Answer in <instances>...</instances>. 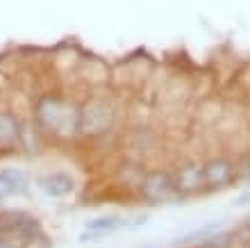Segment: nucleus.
<instances>
[{
    "label": "nucleus",
    "mask_w": 250,
    "mask_h": 248,
    "mask_svg": "<svg viewBox=\"0 0 250 248\" xmlns=\"http://www.w3.org/2000/svg\"><path fill=\"white\" fill-rule=\"evenodd\" d=\"M134 191L146 205H155V207L180 201L171 169H162V166L159 169H144Z\"/></svg>",
    "instance_id": "obj_3"
},
{
    "label": "nucleus",
    "mask_w": 250,
    "mask_h": 248,
    "mask_svg": "<svg viewBox=\"0 0 250 248\" xmlns=\"http://www.w3.org/2000/svg\"><path fill=\"white\" fill-rule=\"evenodd\" d=\"M7 225L16 248H27L43 239V225L34 214L23 209H7Z\"/></svg>",
    "instance_id": "obj_4"
},
{
    "label": "nucleus",
    "mask_w": 250,
    "mask_h": 248,
    "mask_svg": "<svg viewBox=\"0 0 250 248\" xmlns=\"http://www.w3.org/2000/svg\"><path fill=\"white\" fill-rule=\"evenodd\" d=\"M171 173H173V182H175V191H178L180 201L196 196V194H205L203 162H198V159H185V162L178 164Z\"/></svg>",
    "instance_id": "obj_6"
},
{
    "label": "nucleus",
    "mask_w": 250,
    "mask_h": 248,
    "mask_svg": "<svg viewBox=\"0 0 250 248\" xmlns=\"http://www.w3.org/2000/svg\"><path fill=\"white\" fill-rule=\"evenodd\" d=\"M116 125V105L112 98L93 93L89 98L80 100V118H78V139L98 141L105 139Z\"/></svg>",
    "instance_id": "obj_2"
},
{
    "label": "nucleus",
    "mask_w": 250,
    "mask_h": 248,
    "mask_svg": "<svg viewBox=\"0 0 250 248\" xmlns=\"http://www.w3.org/2000/svg\"><path fill=\"white\" fill-rule=\"evenodd\" d=\"M246 225H248V228H250V216H248V223H246Z\"/></svg>",
    "instance_id": "obj_14"
},
{
    "label": "nucleus",
    "mask_w": 250,
    "mask_h": 248,
    "mask_svg": "<svg viewBox=\"0 0 250 248\" xmlns=\"http://www.w3.org/2000/svg\"><path fill=\"white\" fill-rule=\"evenodd\" d=\"M34 184L39 187L48 198H66L75 191V178L66 171H48L37 176Z\"/></svg>",
    "instance_id": "obj_8"
},
{
    "label": "nucleus",
    "mask_w": 250,
    "mask_h": 248,
    "mask_svg": "<svg viewBox=\"0 0 250 248\" xmlns=\"http://www.w3.org/2000/svg\"><path fill=\"white\" fill-rule=\"evenodd\" d=\"M123 225H127V219L119 214H107V216H98V219H91L86 221V230L82 232V242H96L100 237L112 235L116 230H121Z\"/></svg>",
    "instance_id": "obj_10"
},
{
    "label": "nucleus",
    "mask_w": 250,
    "mask_h": 248,
    "mask_svg": "<svg viewBox=\"0 0 250 248\" xmlns=\"http://www.w3.org/2000/svg\"><path fill=\"white\" fill-rule=\"evenodd\" d=\"M32 180L23 169H0V203L16 196H27Z\"/></svg>",
    "instance_id": "obj_9"
},
{
    "label": "nucleus",
    "mask_w": 250,
    "mask_h": 248,
    "mask_svg": "<svg viewBox=\"0 0 250 248\" xmlns=\"http://www.w3.org/2000/svg\"><path fill=\"white\" fill-rule=\"evenodd\" d=\"M48 139L43 137V132L39 130V125L34 123V118L30 116V112L23 114V121H21V153L25 155H37L43 150Z\"/></svg>",
    "instance_id": "obj_11"
},
{
    "label": "nucleus",
    "mask_w": 250,
    "mask_h": 248,
    "mask_svg": "<svg viewBox=\"0 0 250 248\" xmlns=\"http://www.w3.org/2000/svg\"><path fill=\"white\" fill-rule=\"evenodd\" d=\"M30 116L39 125L43 137L55 144H68L78 139L80 100L57 89H46L32 96Z\"/></svg>",
    "instance_id": "obj_1"
},
{
    "label": "nucleus",
    "mask_w": 250,
    "mask_h": 248,
    "mask_svg": "<svg viewBox=\"0 0 250 248\" xmlns=\"http://www.w3.org/2000/svg\"><path fill=\"white\" fill-rule=\"evenodd\" d=\"M203 171L205 191H223L241 178L237 162L230 157H211V159L203 162Z\"/></svg>",
    "instance_id": "obj_5"
},
{
    "label": "nucleus",
    "mask_w": 250,
    "mask_h": 248,
    "mask_svg": "<svg viewBox=\"0 0 250 248\" xmlns=\"http://www.w3.org/2000/svg\"><path fill=\"white\" fill-rule=\"evenodd\" d=\"M0 248H16L12 235H9V225H7L5 212H0Z\"/></svg>",
    "instance_id": "obj_12"
},
{
    "label": "nucleus",
    "mask_w": 250,
    "mask_h": 248,
    "mask_svg": "<svg viewBox=\"0 0 250 248\" xmlns=\"http://www.w3.org/2000/svg\"><path fill=\"white\" fill-rule=\"evenodd\" d=\"M237 205H239V207H248V205H250V187H246V189L239 194Z\"/></svg>",
    "instance_id": "obj_13"
},
{
    "label": "nucleus",
    "mask_w": 250,
    "mask_h": 248,
    "mask_svg": "<svg viewBox=\"0 0 250 248\" xmlns=\"http://www.w3.org/2000/svg\"><path fill=\"white\" fill-rule=\"evenodd\" d=\"M21 121L23 114L12 105H0V157L21 153Z\"/></svg>",
    "instance_id": "obj_7"
}]
</instances>
